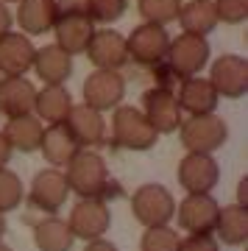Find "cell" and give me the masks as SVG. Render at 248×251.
Wrapping results in <instances>:
<instances>
[{"label": "cell", "instance_id": "obj_28", "mask_svg": "<svg viewBox=\"0 0 248 251\" xmlns=\"http://www.w3.org/2000/svg\"><path fill=\"white\" fill-rule=\"evenodd\" d=\"M181 0H137V11H140L142 23H153V25L168 28L176 23Z\"/></svg>", "mask_w": 248, "mask_h": 251}, {"label": "cell", "instance_id": "obj_11", "mask_svg": "<svg viewBox=\"0 0 248 251\" xmlns=\"http://www.w3.org/2000/svg\"><path fill=\"white\" fill-rule=\"evenodd\" d=\"M84 103L98 112H112L123 103L125 95V78L120 70H92L81 87Z\"/></svg>", "mask_w": 248, "mask_h": 251}, {"label": "cell", "instance_id": "obj_14", "mask_svg": "<svg viewBox=\"0 0 248 251\" xmlns=\"http://www.w3.org/2000/svg\"><path fill=\"white\" fill-rule=\"evenodd\" d=\"M50 31L56 34V45L62 48V50H67L70 56H78L87 50L89 39L95 34V23L81 9H70V11L59 9V17H56Z\"/></svg>", "mask_w": 248, "mask_h": 251}, {"label": "cell", "instance_id": "obj_18", "mask_svg": "<svg viewBox=\"0 0 248 251\" xmlns=\"http://www.w3.org/2000/svg\"><path fill=\"white\" fill-rule=\"evenodd\" d=\"M34 98H36V87L25 75H6V78H0V115L6 120L34 115Z\"/></svg>", "mask_w": 248, "mask_h": 251}, {"label": "cell", "instance_id": "obj_12", "mask_svg": "<svg viewBox=\"0 0 248 251\" xmlns=\"http://www.w3.org/2000/svg\"><path fill=\"white\" fill-rule=\"evenodd\" d=\"M209 84L215 87L218 98H243L248 92V62L237 53L218 56L209 67Z\"/></svg>", "mask_w": 248, "mask_h": 251}, {"label": "cell", "instance_id": "obj_39", "mask_svg": "<svg viewBox=\"0 0 248 251\" xmlns=\"http://www.w3.org/2000/svg\"><path fill=\"white\" fill-rule=\"evenodd\" d=\"M0 251H11V249H9V246H6L3 240H0Z\"/></svg>", "mask_w": 248, "mask_h": 251}, {"label": "cell", "instance_id": "obj_22", "mask_svg": "<svg viewBox=\"0 0 248 251\" xmlns=\"http://www.w3.org/2000/svg\"><path fill=\"white\" fill-rule=\"evenodd\" d=\"M39 151H42L48 168H59V171H64L81 148H78V143L73 140V134L67 131V126L59 123V126H45Z\"/></svg>", "mask_w": 248, "mask_h": 251}, {"label": "cell", "instance_id": "obj_33", "mask_svg": "<svg viewBox=\"0 0 248 251\" xmlns=\"http://www.w3.org/2000/svg\"><path fill=\"white\" fill-rule=\"evenodd\" d=\"M178 251H221V243L215 234H187L178 243Z\"/></svg>", "mask_w": 248, "mask_h": 251}, {"label": "cell", "instance_id": "obj_10", "mask_svg": "<svg viewBox=\"0 0 248 251\" xmlns=\"http://www.w3.org/2000/svg\"><path fill=\"white\" fill-rule=\"evenodd\" d=\"M67 196H70V187H67L64 171H59V168L39 171L25 193L28 204L34 206V209H39V212H45V215H56L67 204Z\"/></svg>", "mask_w": 248, "mask_h": 251}, {"label": "cell", "instance_id": "obj_34", "mask_svg": "<svg viewBox=\"0 0 248 251\" xmlns=\"http://www.w3.org/2000/svg\"><path fill=\"white\" fill-rule=\"evenodd\" d=\"M84 251H120V249L112 240H106V237H95V240H87Z\"/></svg>", "mask_w": 248, "mask_h": 251}, {"label": "cell", "instance_id": "obj_5", "mask_svg": "<svg viewBox=\"0 0 248 251\" xmlns=\"http://www.w3.org/2000/svg\"><path fill=\"white\" fill-rule=\"evenodd\" d=\"M209 42L206 36H190V34H178L170 39L168 56H165V67H168L178 81L190 78V75H201L204 67L209 64Z\"/></svg>", "mask_w": 248, "mask_h": 251}, {"label": "cell", "instance_id": "obj_24", "mask_svg": "<svg viewBox=\"0 0 248 251\" xmlns=\"http://www.w3.org/2000/svg\"><path fill=\"white\" fill-rule=\"evenodd\" d=\"M176 20L181 23V34H190V36H209L218 28V11H215L212 0L181 3Z\"/></svg>", "mask_w": 248, "mask_h": 251}, {"label": "cell", "instance_id": "obj_29", "mask_svg": "<svg viewBox=\"0 0 248 251\" xmlns=\"http://www.w3.org/2000/svg\"><path fill=\"white\" fill-rule=\"evenodd\" d=\"M25 198V187H23V179H20L14 171L9 168H0V212H14Z\"/></svg>", "mask_w": 248, "mask_h": 251}, {"label": "cell", "instance_id": "obj_38", "mask_svg": "<svg viewBox=\"0 0 248 251\" xmlns=\"http://www.w3.org/2000/svg\"><path fill=\"white\" fill-rule=\"evenodd\" d=\"M3 237H6V215L0 212V240H3Z\"/></svg>", "mask_w": 248, "mask_h": 251}, {"label": "cell", "instance_id": "obj_31", "mask_svg": "<svg viewBox=\"0 0 248 251\" xmlns=\"http://www.w3.org/2000/svg\"><path fill=\"white\" fill-rule=\"evenodd\" d=\"M178 243H181V237H178L176 229L151 226L140 237V251H178Z\"/></svg>", "mask_w": 248, "mask_h": 251}, {"label": "cell", "instance_id": "obj_13", "mask_svg": "<svg viewBox=\"0 0 248 251\" xmlns=\"http://www.w3.org/2000/svg\"><path fill=\"white\" fill-rule=\"evenodd\" d=\"M178 184L184 193H212L221 181V168L212 153H184L176 171Z\"/></svg>", "mask_w": 248, "mask_h": 251}, {"label": "cell", "instance_id": "obj_1", "mask_svg": "<svg viewBox=\"0 0 248 251\" xmlns=\"http://www.w3.org/2000/svg\"><path fill=\"white\" fill-rule=\"evenodd\" d=\"M64 179H67L70 193H75L78 198H103L109 190L106 159L92 148H81L64 168Z\"/></svg>", "mask_w": 248, "mask_h": 251}, {"label": "cell", "instance_id": "obj_20", "mask_svg": "<svg viewBox=\"0 0 248 251\" xmlns=\"http://www.w3.org/2000/svg\"><path fill=\"white\" fill-rule=\"evenodd\" d=\"M59 17V3L56 0H20L14 11V23L20 25V34L39 36L48 34Z\"/></svg>", "mask_w": 248, "mask_h": 251}, {"label": "cell", "instance_id": "obj_16", "mask_svg": "<svg viewBox=\"0 0 248 251\" xmlns=\"http://www.w3.org/2000/svg\"><path fill=\"white\" fill-rule=\"evenodd\" d=\"M64 126H67V131L73 134V140L78 143V148H95L106 137L103 112H98V109L87 106V103H73Z\"/></svg>", "mask_w": 248, "mask_h": 251}, {"label": "cell", "instance_id": "obj_37", "mask_svg": "<svg viewBox=\"0 0 248 251\" xmlns=\"http://www.w3.org/2000/svg\"><path fill=\"white\" fill-rule=\"evenodd\" d=\"M237 206H246L248 209V179L243 176L237 184Z\"/></svg>", "mask_w": 248, "mask_h": 251}, {"label": "cell", "instance_id": "obj_32", "mask_svg": "<svg viewBox=\"0 0 248 251\" xmlns=\"http://www.w3.org/2000/svg\"><path fill=\"white\" fill-rule=\"evenodd\" d=\"M218 11V23L226 25H240L248 17V0H212Z\"/></svg>", "mask_w": 248, "mask_h": 251}, {"label": "cell", "instance_id": "obj_26", "mask_svg": "<svg viewBox=\"0 0 248 251\" xmlns=\"http://www.w3.org/2000/svg\"><path fill=\"white\" fill-rule=\"evenodd\" d=\"M212 234H215V240L223 243V246H243L248 237V209L237 204L221 206Z\"/></svg>", "mask_w": 248, "mask_h": 251}, {"label": "cell", "instance_id": "obj_4", "mask_svg": "<svg viewBox=\"0 0 248 251\" xmlns=\"http://www.w3.org/2000/svg\"><path fill=\"white\" fill-rule=\"evenodd\" d=\"M178 137L187 153H215L229 140V126L223 117L212 115H190L178 126Z\"/></svg>", "mask_w": 248, "mask_h": 251}, {"label": "cell", "instance_id": "obj_7", "mask_svg": "<svg viewBox=\"0 0 248 251\" xmlns=\"http://www.w3.org/2000/svg\"><path fill=\"white\" fill-rule=\"evenodd\" d=\"M218 209L221 204L212 198V193H187L181 204H176L173 221H178V229L187 234H212Z\"/></svg>", "mask_w": 248, "mask_h": 251}, {"label": "cell", "instance_id": "obj_15", "mask_svg": "<svg viewBox=\"0 0 248 251\" xmlns=\"http://www.w3.org/2000/svg\"><path fill=\"white\" fill-rule=\"evenodd\" d=\"M87 59L95 70H123L128 64V50H125V36L112 31V28H100L92 34L87 45Z\"/></svg>", "mask_w": 248, "mask_h": 251}, {"label": "cell", "instance_id": "obj_21", "mask_svg": "<svg viewBox=\"0 0 248 251\" xmlns=\"http://www.w3.org/2000/svg\"><path fill=\"white\" fill-rule=\"evenodd\" d=\"M178 106L187 117L190 115H212L218 109V92L209 84V78L204 75H190V78H181V87H178Z\"/></svg>", "mask_w": 248, "mask_h": 251}, {"label": "cell", "instance_id": "obj_35", "mask_svg": "<svg viewBox=\"0 0 248 251\" xmlns=\"http://www.w3.org/2000/svg\"><path fill=\"white\" fill-rule=\"evenodd\" d=\"M11 25H14V14L9 11V6H6V3H0V36L9 34Z\"/></svg>", "mask_w": 248, "mask_h": 251}, {"label": "cell", "instance_id": "obj_2", "mask_svg": "<svg viewBox=\"0 0 248 251\" xmlns=\"http://www.w3.org/2000/svg\"><path fill=\"white\" fill-rule=\"evenodd\" d=\"M112 140L117 148L125 151H151L159 134L153 131V126L145 120L140 109L120 103L117 109H112Z\"/></svg>", "mask_w": 248, "mask_h": 251}, {"label": "cell", "instance_id": "obj_6", "mask_svg": "<svg viewBox=\"0 0 248 251\" xmlns=\"http://www.w3.org/2000/svg\"><path fill=\"white\" fill-rule=\"evenodd\" d=\"M168 45L170 36L162 25H153V23H142L125 36V50H128V62L140 64V67H159L165 64V56H168Z\"/></svg>", "mask_w": 248, "mask_h": 251}, {"label": "cell", "instance_id": "obj_3", "mask_svg": "<svg viewBox=\"0 0 248 251\" xmlns=\"http://www.w3.org/2000/svg\"><path fill=\"white\" fill-rule=\"evenodd\" d=\"M131 215L134 221L145 229L151 226H170L173 215H176V198L165 184H142L134 190L131 196Z\"/></svg>", "mask_w": 248, "mask_h": 251}, {"label": "cell", "instance_id": "obj_25", "mask_svg": "<svg viewBox=\"0 0 248 251\" xmlns=\"http://www.w3.org/2000/svg\"><path fill=\"white\" fill-rule=\"evenodd\" d=\"M0 131H3L6 140H9L11 151L34 153V151H39L45 126L39 123L34 115H23V117H11V120H6V126H3Z\"/></svg>", "mask_w": 248, "mask_h": 251}, {"label": "cell", "instance_id": "obj_23", "mask_svg": "<svg viewBox=\"0 0 248 251\" xmlns=\"http://www.w3.org/2000/svg\"><path fill=\"white\" fill-rule=\"evenodd\" d=\"M31 70L45 84H64L73 75V56L67 50H62L56 42L53 45H45V48H36Z\"/></svg>", "mask_w": 248, "mask_h": 251}, {"label": "cell", "instance_id": "obj_17", "mask_svg": "<svg viewBox=\"0 0 248 251\" xmlns=\"http://www.w3.org/2000/svg\"><path fill=\"white\" fill-rule=\"evenodd\" d=\"M36 48L31 42V36L20 34V31H9L0 36V78L6 75H28L31 64H34Z\"/></svg>", "mask_w": 248, "mask_h": 251}, {"label": "cell", "instance_id": "obj_30", "mask_svg": "<svg viewBox=\"0 0 248 251\" xmlns=\"http://www.w3.org/2000/svg\"><path fill=\"white\" fill-rule=\"evenodd\" d=\"M128 9V0H84V14H87L92 23H100V25H109L120 20Z\"/></svg>", "mask_w": 248, "mask_h": 251}, {"label": "cell", "instance_id": "obj_40", "mask_svg": "<svg viewBox=\"0 0 248 251\" xmlns=\"http://www.w3.org/2000/svg\"><path fill=\"white\" fill-rule=\"evenodd\" d=\"M0 3H20V0H0Z\"/></svg>", "mask_w": 248, "mask_h": 251}, {"label": "cell", "instance_id": "obj_19", "mask_svg": "<svg viewBox=\"0 0 248 251\" xmlns=\"http://www.w3.org/2000/svg\"><path fill=\"white\" fill-rule=\"evenodd\" d=\"M73 109V95L64 84H45L42 90H36L34 98V117L42 126H59L67 120Z\"/></svg>", "mask_w": 248, "mask_h": 251}, {"label": "cell", "instance_id": "obj_8", "mask_svg": "<svg viewBox=\"0 0 248 251\" xmlns=\"http://www.w3.org/2000/svg\"><path fill=\"white\" fill-rule=\"evenodd\" d=\"M140 112L145 115V120L153 126V131L159 137L178 131V126L184 120V112L178 106L176 92L170 90V87H151V90L142 95Z\"/></svg>", "mask_w": 248, "mask_h": 251}, {"label": "cell", "instance_id": "obj_36", "mask_svg": "<svg viewBox=\"0 0 248 251\" xmlns=\"http://www.w3.org/2000/svg\"><path fill=\"white\" fill-rule=\"evenodd\" d=\"M11 145H9V140L3 137V131H0V168H6L9 165V159H11Z\"/></svg>", "mask_w": 248, "mask_h": 251}, {"label": "cell", "instance_id": "obj_27", "mask_svg": "<svg viewBox=\"0 0 248 251\" xmlns=\"http://www.w3.org/2000/svg\"><path fill=\"white\" fill-rule=\"evenodd\" d=\"M34 246L36 251H70L75 246L67 221L59 215H45L34 226Z\"/></svg>", "mask_w": 248, "mask_h": 251}, {"label": "cell", "instance_id": "obj_9", "mask_svg": "<svg viewBox=\"0 0 248 251\" xmlns=\"http://www.w3.org/2000/svg\"><path fill=\"white\" fill-rule=\"evenodd\" d=\"M67 226L75 240H95V237H106L109 226H112V215L103 198H78L75 206L70 209Z\"/></svg>", "mask_w": 248, "mask_h": 251}]
</instances>
